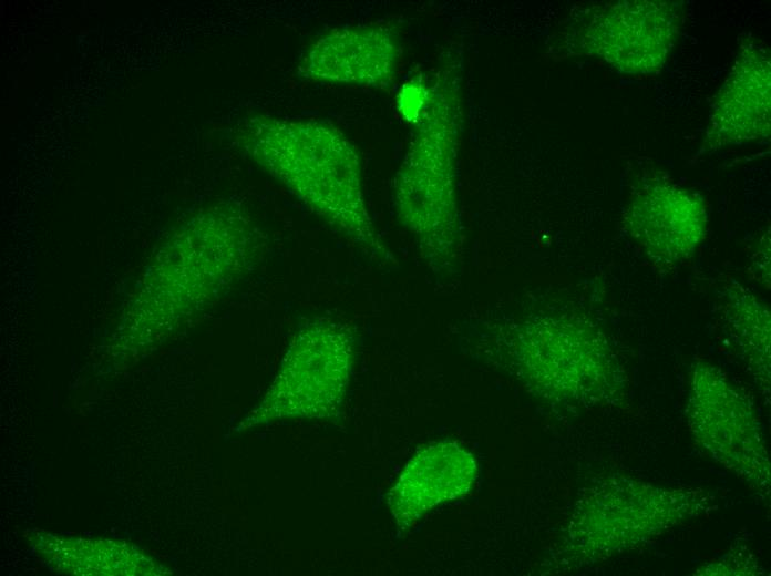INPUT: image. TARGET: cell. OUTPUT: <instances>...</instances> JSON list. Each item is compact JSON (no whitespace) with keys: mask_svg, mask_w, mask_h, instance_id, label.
I'll use <instances>...</instances> for the list:
<instances>
[{"mask_svg":"<svg viewBox=\"0 0 771 576\" xmlns=\"http://www.w3.org/2000/svg\"><path fill=\"white\" fill-rule=\"evenodd\" d=\"M680 13L670 1L588 3L570 12L551 49L559 56L602 60L624 74H651L677 41Z\"/></svg>","mask_w":771,"mask_h":576,"instance_id":"6","label":"cell"},{"mask_svg":"<svg viewBox=\"0 0 771 576\" xmlns=\"http://www.w3.org/2000/svg\"><path fill=\"white\" fill-rule=\"evenodd\" d=\"M715 496L695 486H664L613 474L578 501L563 545L565 559L592 564L644 545L715 508Z\"/></svg>","mask_w":771,"mask_h":576,"instance_id":"4","label":"cell"},{"mask_svg":"<svg viewBox=\"0 0 771 576\" xmlns=\"http://www.w3.org/2000/svg\"><path fill=\"white\" fill-rule=\"evenodd\" d=\"M770 133V59L755 42L741 47L723 85L717 93L702 146L715 151L739 145Z\"/></svg>","mask_w":771,"mask_h":576,"instance_id":"10","label":"cell"},{"mask_svg":"<svg viewBox=\"0 0 771 576\" xmlns=\"http://www.w3.org/2000/svg\"><path fill=\"white\" fill-rule=\"evenodd\" d=\"M476 476L473 454L458 442L441 441L421 449L388 495L397 526L407 531L433 507L467 494Z\"/></svg>","mask_w":771,"mask_h":576,"instance_id":"11","label":"cell"},{"mask_svg":"<svg viewBox=\"0 0 771 576\" xmlns=\"http://www.w3.org/2000/svg\"><path fill=\"white\" fill-rule=\"evenodd\" d=\"M480 350L536 395L600 405L625 393V372L604 331L577 313H543L491 323Z\"/></svg>","mask_w":771,"mask_h":576,"instance_id":"3","label":"cell"},{"mask_svg":"<svg viewBox=\"0 0 771 576\" xmlns=\"http://www.w3.org/2000/svg\"><path fill=\"white\" fill-rule=\"evenodd\" d=\"M462 102L460 66L444 63L413 122L412 138L392 186L397 218L428 266L442 275L456 269L462 244L458 196Z\"/></svg>","mask_w":771,"mask_h":576,"instance_id":"2","label":"cell"},{"mask_svg":"<svg viewBox=\"0 0 771 576\" xmlns=\"http://www.w3.org/2000/svg\"><path fill=\"white\" fill-rule=\"evenodd\" d=\"M623 225L650 260L671 266L688 260L702 244L708 209L698 193L657 178L633 193Z\"/></svg>","mask_w":771,"mask_h":576,"instance_id":"8","label":"cell"},{"mask_svg":"<svg viewBox=\"0 0 771 576\" xmlns=\"http://www.w3.org/2000/svg\"><path fill=\"white\" fill-rule=\"evenodd\" d=\"M236 140L248 157L371 259L394 261L369 212L359 153L340 130L317 120L259 114L244 121Z\"/></svg>","mask_w":771,"mask_h":576,"instance_id":"1","label":"cell"},{"mask_svg":"<svg viewBox=\"0 0 771 576\" xmlns=\"http://www.w3.org/2000/svg\"><path fill=\"white\" fill-rule=\"evenodd\" d=\"M686 413L692 438L708 455L755 488L770 491V460L757 410L718 367L692 364Z\"/></svg>","mask_w":771,"mask_h":576,"instance_id":"7","label":"cell"},{"mask_svg":"<svg viewBox=\"0 0 771 576\" xmlns=\"http://www.w3.org/2000/svg\"><path fill=\"white\" fill-rule=\"evenodd\" d=\"M400 52L398 34L388 24L336 28L310 44L298 72L320 83L387 88L395 76Z\"/></svg>","mask_w":771,"mask_h":576,"instance_id":"9","label":"cell"},{"mask_svg":"<svg viewBox=\"0 0 771 576\" xmlns=\"http://www.w3.org/2000/svg\"><path fill=\"white\" fill-rule=\"evenodd\" d=\"M353 339L340 321L313 318L296 331L269 389L244 419L248 429L285 419H330L345 402Z\"/></svg>","mask_w":771,"mask_h":576,"instance_id":"5","label":"cell"},{"mask_svg":"<svg viewBox=\"0 0 771 576\" xmlns=\"http://www.w3.org/2000/svg\"><path fill=\"white\" fill-rule=\"evenodd\" d=\"M726 325L752 377L769 394L770 388V309L749 288L736 280L722 291Z\"/></svg>","mask_w":771,"mask_h":576,"instance_id":"12","label":"cell"}]
</instances>
